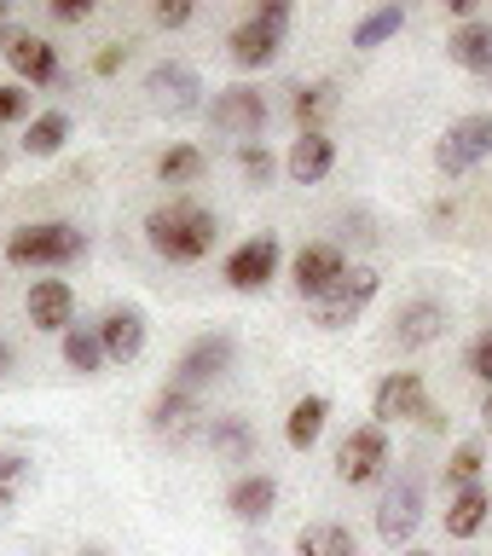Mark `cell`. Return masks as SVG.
I'll use <instances>...</instances> for the list:
<instances>
[{"instance_id": "6da1fadb", "label": "cell", "mask_w": 492, "mask_h": 556, "mask_svg": "<svg viewBox=\"0 0 492 556\" xmlns=\"http://www.w3.org/2000/svg\"><path fill=\"white\" fill-rule=\"evenodd\" d=\"M146 238H151V250L168 255V261H203L220 238V220L209 215L203 203L174 198V203H156L146 215Z\"/></svg>"}, {"instance_id": "7a4b0ae2", "label": "cell", "mask_w": 492, "mask_h": 556, "mask_svg": "<svg viewBox=\"0 0 492 556\" xmlns=\"http://www.w3.org/2000/svg\"><path fill=\"white\" fill-rule=\"evenodd\" d=\"M87 250V238L70 220H41V226H17L7 238V261L12 267H70Z\"/></svg>"}, {"instance_id": "3957f363", "label": "cell", "mask_w": 492, "mask_h": 556, "mask_svg": "<svg viewBox=\"0 0 492 556\" xmlns=\"http://www.w3.org/2000/svg\"><path fill=\"white\" fill-rule=\"evenodd\" d=\"M285 24H290V0H261V7L232 29V64L238 70H267L285 47Z\"/></svg>"}, {"instance_id": "277c9868", "label": "cell", "mask_w": 492, "mask_h": 556, "mask_svg": "<svg viewBox=\"0 0 492 556\" xmlns=\"http://www.w3.org/2000/svg\"><path fill=\"white\" fill-rule=\"evenodd\" d=\"M487 156H492V111H476V116H458L441 134V146H434V168H441L446 180H464V174L481 168Z\"/></svg>"}, {"instance_id": "5b68a950", "label": "cell", "mask_w": 492, "mask_h": 556, "mask_svg": "<svg viewBox=\"0 0 492 556\" xmlns=\"http://www.w3.org/2000/svg\"><path fill=\"white\" fill-rule=\"evenodd\" d=\"M377 290H382L377 267H348L337 285H330L319 302H313V325H319V330H348L365 307L377 302Z\"/></svg>"}, {"instance_id": "8992f818", "label": "cell", "mask_w": 492, "mask_h": 556, "mask_svg": "<svg viewBox=\"0 0 492 556\" xmlns=\"http://www.w3.org/2000/svg\"><path fill=\"white\" fill-rule=\"evenodd\" d=\"M232 354H238V342H232V330H203L198 342L180 354V365H174V377H168V389H180V394H198L209 389L215 377L232 371Z\"/></svg>"}, {"instance_id": "52a82bcc", "label": "cell", "mask_w": 492, "mask_h": 556, "mask_svg": "<svg viewBox=\"0 0 492 556\" xmlns=\"http://www.w3.org/2000/svg\"><path fill=\"white\" fill-rule=\"evenodd\" d=\"M417 521H424V481H417V476L389 481V493H382V504H377V533H382V545L406 551L412 533H417Z\"/></svg>"}, {"instance_id": "ba28073f", "label": "cell", "mask_w": 492, "mask_h": 556, "mask_svg": "<svg viewBox=\"0 0 492 556\" xmlns=\"http://www.w3.org/2000/svg\"><path fill=\"white\" fill-rule=\"evenodd\" d=\"M278 261H285V243H278L273 232H261L250 243H238L232 255H226V285L243 290V295H255V290H267L273 278H278Z\"/></svg>"}, {"instance_id": "9c48e42d", "label": "cell", "mask_w": 492, "mask_h": 556, "mask_svg": "<svg viewBox=\"0 0 492 556\" xmlns=\"http://www.w3.org/2000/svg\"><path fill=\"white\" fill-rule=\"evenodd\" d=\"M146 99L168 116H191V111H203V81L191 64L163 59V64H151V76H146Z\"/></svg>"}, {"instance_id": "30bf717a", "label": "cell", "mask_w": 492, "mask_h": 556, "mask_svg": "<svg viewBox=\"0 0 492 556\" xmlns=\"http://www.w3.org/2000/svg\"><path fill=\"white\" fill-rule=\"evenodd\" d=\"M382 464H389V429L359 424L354 434H342V446H337V481L365 486V481L382 476Z\"/></svg>"}, {"instance_id": "8fae6325", "label": "cell", "mask_w": 492, "mask_h": 556, "mask_svg": "<svg viewBox=\"0 0 492 556\" xmlns=\"http://www.w3.org/2000/svg\"><path fill=\"white\" fill-rule=\"evenodd\" d=\"M424 412H429V389H424V377L417 371H389L377 382V394H371V417H377V429H389V424H424Z\"/></svg>"}, {"instance_id": "7c38bea8", "label": "cell", "mask_w": 492, "mask_h": 556, "mask_svg": "<svg viewBox=\"0 0 492 556\" xmlns=\"http://www.w3.org/2000/svg\"><path fill=\"white\" fill-rule=\"evenodd\" d=\"M209 122H215L220 134H238L243 146L267 128V93H255V87H220L215 104H209Z\"/></svg>"}, {"instance_id": "4fadbf2b", "label": "cell", "mask_w": 492, "mask_h": 556, "mask_svg": "<svg viewBox=\"0 0 492 556\" xmlns=\"http://www.w3.org/2000/svg\"><path fill=\"white\" fill-rule=\"evenodd\" d=\"M99 342H104V359L116 365H134L139 354H146V307L122 302L99 319Z\"/></svg>"}, {"instance_id": "5bb4252c", "label": "cell", "mask_w": 492, "mask_h": 556, "mask_svg": "<svg viewBox=\"0 0 492 556\" xmlns=\"http://www.w3.org/2000/svg\"><path fill=\"white\" fill-rule=\"evenodd\" d=\"M24 313L35 330H52V337H64L70 319H76V290L64 285V278H35L29 295H24Z\"/></svg>"}, {"instance_id": "9a60e30c", "label": "cell", "mask_w": 492, "mask_h": 556, "mask_svg": "<svg viewBox=\"0 0 492 556\" xmlns=\"http://www.w3.org/2000/svg\"><path fill=\"white\" fill-rule=\"evenodd\" d=\"M441 337H446V307L429 302V295H417V302L400 307V313H394V330H389V342L400 348V354L429 348V342H441Z\"/></svg>"}, {"instance_id": "2e32d148", "label": "cell", "mask_w": 492, "mask_h": 556, "mask_svg": "<svg viewBox=\"0 0 492 556\" xmlns=\"http://www.w3.org/2000/svg\"><path fill=\"white\" fill-rule=\"evenodd\" d=\"M295 290L307 295V302H319V295L337 285V278L348 273V255L337 250V243H302V250H295Z\"/></svg>"}, {"instance_id": "e0dca14e", "label": "cell", "mask_w": 492, "mask_h": 556, "mask_svg": "<svg viewBox=\"0 0 492 556\" xmlns=\"http://www.w3.org/2000/svg\"><path fill=\"white\" fill-rule=\"evenodd\" d=\"M0 52H7V64H12L29 87H52V81H59V52H52V41H41V35L12 29Z\"/></svg>"}, {"instance_id": "ac0fdd59", "label": "cell", "mask_w": 492, "mask_h": 556, "mask_svg": "<svg viewBox=\"0 0 492 556\" xmlns=\"http://www.w3.org/2000/svg\"><path fill=\"white\" fill-rule=\"evenodd\" d=\"M273 504H278V481L267 469H250V476H238L226 486V510H232L243 528H261V521L273 516Z\"/></svg>"}, {"instance_id": "d6986e66", "label": "cell", "mask_w": 492, "mask_h": 556, "mask_svg": "<svg viewBox=\"0 0 492 556\" xmlns=\"http://www.w3.org/2000/svg\"><path fill=\"white\" fill-rule=\"evenodd\" d=\"M330 168H337V139H330L325 128L319 134H302L290 146V156H285V174H290L295 186H319Z\"/></svg>"}, {"instance_id": "ffe728a7", "label": "cell", "mask_w": 492, "mask_h": 556, "mask_svg": "<svg viewBox=\"0 0 492 556\" xmlns=\"http://www.w3.org/2000/svg\"><path fill=\"white\" fill-rule=\"evenodd\" d=\"M446 59L458 70H476V76H492V24L487 17H469L446 35Z\"/></svg>"}, {"instance_id": "44dd1931", "label": "cell", "mask_w": 492, "mask_h": 556, "mask_svg": "<svg viewBox=\"0 0 492 556\" xmlns=\"http://www.w3.org/2000/svg\"><path fill=\"white\" fill-rule=\"evenodd\" d=\"M198 394H180V389H163L151 400V429L168 434V441H191L198 434Z\"/></svg>"}, {"instance_id": "7402d4cb", "label": "cell", "mask_w": 492, "mask_h": 556, "mask_svg": "<svg viewBox=\"0 0 492 556\" xmlns=\"http://www.w3.org/2000/svg\"><path fill=\"white\" fill-rule=\"evenodd\" d=\"M492 516V493L487 486H464V493H452L446 504V539H476Z\"/></svg>"}, {"instance_id": "603a6c76", "label": "cell", "mask_w": 492, "mask_h": 556, "mask_svg": "<svg viewBox=\"0 0 492 556\" xmlns=\"http://www.w3.org/2000/svg\"><path fill=\"white\" fill-rule=\"evenodd\" d=\"M295 556H359V539L342 521H307L295 533Z\"/></svg>"}, {"instance_id": "cb8c5ba5", "label": "cell", "mask_w": 492, "mask_h": 556, "mask_svg": "<svg viewBox=\"0 0 492 556\" xmlns=\"http://www.w3.org/2000/svg\"><path fill=\"white\" fill-rule=\"evenodd\" d=\"M325 417H330V400H325V394H302V400L290 406V417H285V441H290L295 452H307V446L325 434Z\"/></svg>"}, {"instance_id": "d4e9b609", "label": "cell", "mask_w": 492, "mask_h": 556, "mask_svg": "<svg viewBox=\"0 0 492 556\" xmlns=\"http://www.w3.org/2000/svg\"><path fill=\"white\" fill-rule=\"evenodd\" d=\"M59 354H64V365H70L76 377H99V365H104L99 325H70V330H64V342H59Z\"/></svg>"}, {"instance_id": "484cf974", "label": "cell", "mask_w": 492, "mask_h": 556, "mask_svg": "<svg viewBox=\"0 0 492 556\" xmlns=\"http://www.w3.org/2000/svg\"><path fill=\"white\" fill-rule=\"evenodd\" d=\"M209 446H215L220 458H232V464H250V458H255V429H250V417H215V424H209Z\"/></svg>"}, {"instance_id": "4316f807", "label": "cell", "mask_w": 492, "mask_h": 556, "mask_svg": "<svg viewBox=\"0 0 492 556\" xmlns=\"http://www.w3.org/2000/svg\"><path fill=\"white\" fill-rule=\"evenodd\" d=\"M203 168H209V156L198 146H168L163 156H156V180L163 186H198Z\"/></svg>"}, {"instance_id": "83f0119b", "label": "cell", "mask_w": 492, "mask_h": 556, "mask_svg": "<svg viewBox=\"0 0 492 556\" xmlns=\"http://www.w3.org/2000/svg\"><path fill=\"white\" fill-rule=\"evenodd\" d=\"M64 139H70V116H64V111H41V116H29L24 151H29V156H59Z\"/></svg>"}, {"instance_id": "f1b7e54d", "label": "cell", "mask_w": 492, "mask_h": 556, "mask_svg": "<svg viewBox=\"0 0 492 556\" xmlns=\"http://www.w3.org/2000/svg\"><path fill=\"white\" fill-rule=\"evenodd\" d=\"M295 122H302V134H319V122L337 111V87L330 81H313V87H295Z\"/></svg>"}, {"instance_id": "f546056e", "label": "cell", "mask_w": 492, "mask_h": 556, "mask_svg": "<svg viewBox=\"0 0 492 556\" xmlns=\"http://www.w3.org/2000/svg\"><path fill=\"white\" fill-rule=\"evenodd\" d=\"M400 29H406V7H377V12H365L359 24H354V47L371 52V47H382Z\"/></svg>"}, {"instance_id": "4dcf8cb0", "label": "cell", "mask_w": 492, "mask_h": 556, "mask_svg": "<svg viewBox=\"0 0 492 556\" xmlns=\"http://www.w3.org/2000/svg\"><path fill=\"white\" fill-rule=\"evenodd\" d=\"M481 464H487L481 441H464V446L446 458V486H452V493H464V486H481Z\"/></svg>"}, {"instance_id": "1f68e13d", "label": "cell", "mask_w": 492, "mask_h": 556, "mask_svg": "<svg viewBox=\"0 0 492 556\" xmlns=\"http://www.w3.org/2000/svg\"><path fill=\"white\" fill-rule=\"evenodd\" d=\"M24 481H29V458L24 452H0V504H17Z\"/></svg>"}, {"instance_id": "d6a6232c", "label": "cell", "mask_w": 492, "mask_h": 556, "mask_svg": "<svg viewBox=\"0 0 492 556\" xmlns=\"http://www.w3.org/2000/svg\"><path fill=\"white\" fill-rule=\"evenodd\" d=\"M238 168H243V180H250V186H267L278 163H273V151H267V146H255V139H250V146L238 151Z\"/></svg>"}, {"instance_id": "836d02e7", "label": "cell", "mask_w": 492, "mask_h": 556, "mask_svg": "<svg viewBox=\"0 0 492 556\" xmlns=\"http://www.w3.org/2000/svg\"><path fill=\"white\" fill-rule=\"evenodd\" d=\"M29 116V87L0 81V122H24Z\"/></svg>"}, {"instance_id": "e575fe53", "label": "cell", "mask_w": 492, "mask_h": 556, "mask_svg": "<svg viewBox=\"0 0 492 556\" xmlns=\"http://www.w3.org/2000/svg\"><path fill=\"white\" fill-rule=\"evenodd\" d=\"M469 371H476V377L487 382V389H492V325L481 330L476 342H469Z\"/></svg>"}, {"instance_id": "d590c367", "label": "cell", "mask_w": 492, "mask_h": 556, "mask_svg": "<svg viewBox=\"0 0 492 556\" xmlns=\"http://www.w3.org/2000/svg\"><path fill=\"white\" fill-rule=\"evenodd\" d=\"M191 12H198L191 0H163V7H156V24H163V29H180V24H191Z\"/></svg>"}, {"instance_id": "8d00e7d4", "label": "cell", "mask_w": 492, "mask_h": 556, "mask_svg": "<svg viewBox=\"0 0 492 556\" xmlns=\"http://www.w3.org/2000/svg\"><path fill=\"white\" fill-rule=\"evenodd\" d=\"M87 12H93V0H52V17H59V24H81Z\"/></svg>"}, {"instance_id": "74e56055", "label": "cell", "mask_w": 492, "mask_h": 556, "mask_svg": "<svg viewBox=\"0 0 492 556\" xmlns=\"http://www.w3.org/2000/svg\"><path fill=\"white\" fill-rule=\"evenodd\" d=\"M122 64H128V47H104L99 59H93V70H99V76H116Z\"/></svg>"}, {"instance_id": "f35d334b", "label": "cell", "mask_w": 492, "mask_h": 556, "mask_svg": "<svg viewBox=\"0 0 492 556\" xmlns=\"http://www.w3.org/2000/svg\"><path fill=\"white\" fill-rule=\"evenodd\" d=\"M481 424H487V434H492V389H487V400H481Z\"/></svg>"}, {"instance_id": "ab89813d", "label": "cell", "mask_w": 492, "mask_h": 556, "mask_svg": "<svg viewBox=\"0 0 492 556\" xmlns=\"http://www.w3.org/2000/svg\"><path fill=\"white\" fill-rule=\"evenodd\" d=\"M7 365H12V348H7V342H0V377H7Z\"/></svg>"}, {"instance_id": "60d3db41", "label": "cell", "mask_w": 492, "mask_h": 556, "mask_svg": "<svg viewBox=\"0 0 492 556\" xmlns=\"http://www.w3.org/2000/svg\"><path fill=\"white\" fill-rule=\"evenodd\" d=\"M400 556H434V551H417V545H406V551H400Z\"/></svg>"}, {"instance_id": "b9f144b4", "label": "cell", "mask_w": 492, "mask_h": 556, "mask_svg": "<svg viewBox=\"0 0 492 556\" xmlns=\"http://www.w3.org/2000/svg\"><path fill=\"white\" fill-rule=\"evenodd\" d=\"M7 17H12V12H7V7H0V29H7Z\"/></svg>"}, {"instance_id": "7bdbcfd3", "label": "cell", "mask_w": 492, "mask_h": 556, "mask_svg": "<svg viewBox=\"0 0 492 556\" xmlns=\"http://www.w3.org/2000/svg\"><path fill=\"white\" fill-rule=\"evenodd\" d=\"M81 556H104V551H81Z\"/></svg>"}, {"instance_id": "ee69618b", "label": "cell", "mask_w": 492, "mask_h": 556, "mask_svg": "<svg viewBox=\"0 0 492 556\" xmlns=\"http://www.w3.org/2000/svg\"><path fill=\"white\" fill-rule=\"evenodd\" d=\"M0 168H7V151H0Z\"/></svg>"}]
</instances>
